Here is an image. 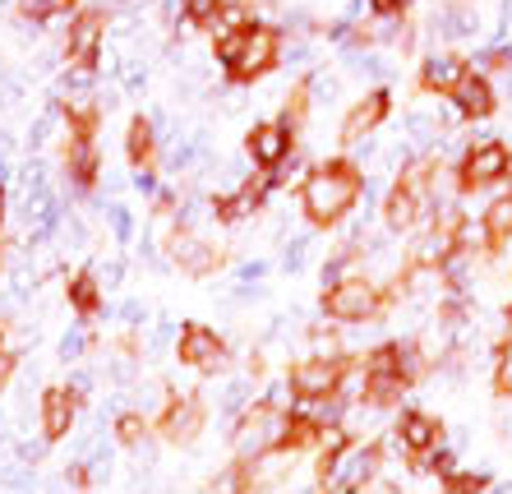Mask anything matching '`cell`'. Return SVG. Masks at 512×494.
<instances>
[{"instance_id": "cell-1", "label": "cell", "mask_w": 512, "mask_h": 494, "mask_svg": "<svg viewBox=\"0 0 512 494\" xmlns=\"http://www.w3.org/2000/svg\"><path fill=\"white\" fill-rule=\"evenodd\" d=\"M365 171L351 157H328L319 167H310V176L300 181V208L314 227H337L360 208L365 199Z\"/></svg>"}, {"instance_id": "cell-2", "label": "cell", "mask_w": 512, "mask_h": 494, "mask_svg": "<svg viewBox=\"0 0 512 494\" xmlns=\"http://www.w3.org/2000/svg\"><path fill=\"white\" fill-rule=\"evenodd\" d=\"M217 61L227 65L231 84H254L282 61V33L273 24H236L217 37Z\"/></svg>"}, {"instance_id": "cell-3", "label": "cell", "mask_w": 512, "mask_h": 494, "mask_svg": "<svg viewBox=\"0 0 512 494\" xmlns=\"http://www.w3.org/2000/svg\"><path fill=\"white\" fill-rule=\"evenodd\" d=\"M388 310H393V296L374 287V278H360V273L323 287V319H333V324H374Z\"/></svg>"}, {"instance_id": "cell-4", "label": "cell", "mask_w": 512, "mask_h": 494, "mask_svg": "<svg viewBox=\"0 0 512 494\" xmlns=\"http://www.w3.org/2000/svg\"><path fill=\"white\" fill-rule=\"evenodd\" d=\"M457 167V181H462V194H485V190H503L512 185V148L508 139H476L471 134V144L462 148V157L453 162Z\"/></svg>"}, {"instance_id": "cell-5", "label": "cell", "mask_w": 512, "mask_h": 494, "mask_svg": "<svg viewBox=\"0 0 512 494\" xmlns=\"http://www.w3.org/2000/svg\"><path fill=\"white\" fill-rule=\"evenodd\" d=\"M282 425H286V407L277 398H263V402H250L240 411V421L231 425V448L236 458H273L282 448Z\"/></svg>"}, {"instance_id": "cell-6", "label": "cell", "mask_w": 512, "mask_h": 494, "mask_svg": "<svg viewBox=\"0 0 512 494\" xmlns=\"http://www.w3.org/2000/svg\"><path fill=\"white\" fill-rule=\"evenodd\" d=\"M346 365H351V356H305V361H296L291 370H286V388H291V398L296 402H319L328 398V393H337L342 388V374Z\"/></svg>"}, {"instance_id": "cell-7", "label": "cell", "mask_w": 512, "mask_h": 494, "mask_svg": "<svg viewBox=\"0 0 512 494\" xmlns=\"http://www.w3.org/2000/svg\"><path fill=\"white\" fill-rule=\"evenodd\" d=\"M448 102H453V111H457V121H471V125H480V121H489L494 111H499V102H503V93H499V84L489 79L485 70H471L457 79V88L448 93Z\"/></svg>"}, {"instance_id": "cell-8", "label": "cell", "mask_w": 512, "mask_h": 494, "mask_svg": "<svg viewBox=\"0 0 512 494\" xmlns=\"http://www.w3.org/2000/svg\"><path fill=\"white\" fill-rule=\"evenodd\" d=\"M388 116H393V93H388V88H370L356 107L346 111V121H342V130H337V139H342L346 148L365 144L370 134L383 130V121H388Z\"/></svg>"}, {"instance_id": "cell-9", "label": "cell", "mask_w": 512, "mask_h": 494, "mask_svg": "<svg viewBox=\"0 0 512 494\" xmlns=\"http://www.w3.org/2000/svg\"><path fill=\"white\" fill-rule=\"evenodd\" d=\"M393 439L411 453V458H425V453H434V448L448 439V430H443V421L434 416V411H420V407H406L402 416L393 421Z\"/></svg>"}, {"instance_id": "cell-10", "label": "cell", "mask_w": 512, "mask_h": 494, "mask_svg": "<svg viewBox=\"0 0 512 494\" xmlns=\"http://www.w3.org/2000/svg\"><path fill=\"white\" fill-rule=\"evenodd\" d=\"M245 148H250V162L259 171H273L282 167L286 157H291V148H296V130L286 121H259L250 130V139H245Z\"/></svg>"}, {"instance_id": "cell-11", "label": "cell", "mask_w": 512, "mask_h": 494, "mask_svg": "<svg viewBox=\"0 0 512 494\" xmlns=\"http://www.w3.org/2000/svg\"><path fill=\"white\" fill-rule=\"evenodd\" d=\"M176 356H180V365H190V370L213 374L217 365L227 361V342L217 338L213 328L185 324V328H180V338H176Z\"/></svg>"}, {"instance_id": "cell-12", "label": "cell", "mask_w": 512, "mask_h": 494, "mask_svg": "<svg viewBox=\"0 0 512 494\" xmlns=\"http://www.w3.org/2000/svg\"><path fill=\"white\" fill-rule=\"evenodd\" d=\"M102 33H107V19L97 10H84L70 19V37H65V56H70V65H84V70H93L97 56H102Z\"/></svg>"}, {"instance_id": "cell-13", "label": "cell", "mask_w": 512, "mask_h": 494, "mask_svg": "<svg viewBox=\"0 0 512 494\" xmlns=\"http://www.w3.org/2000/svg\"><path fill=\"white\" fill-rule=\"evenodd\" d=\"M466 70H471V56H462V51H429L420 61V88L429 97H448Z\"/></svg>"}, {"instance_id": "cell-14", "label": "cell", "mask_w": 512, "mask_h": 494, "mask_svg": "<svg viewBox=\"0 0 512 494\" xmlns=\"http://www.w3.org/2000/svg\"><path fill=\"white\" fill-rule=\"evenodd\" d=\"M203 421H208V411H203V398H176V393H171L167 398V411H162V434H167L171 444H190L194 434L203 430Z\"/></svg>"}, {"instance_id": "cell-15", "label": "cell", "mask_w": 512, "mask_h": 494, "mask_svg": "<svg viewBox=\"0 0 512 494\" xmlns=\"http://www.w3.org/2000/svg\"><path fill=\"white\" fill-rule=\"evenodd\" d=\"M268 190H273V176H268V171H259V181H245L236 194H222V199H213V213L222 217V222H240V217L259 213L263 199H268Z\"/></svg>"}, {"instance_id": "cell-16", "label": "cell", "mask_w": 512, "mask_h": 494, "mask_svg": "<svg viewBox=\"0 0 512 494\" xmlns=\"http://www.w3.org/2000/svg\"><path fill=\"white\" fill-rule=\"evenodd\" d=\"M171 254H176V264L185 268L190 278H208V273L222 268V250H213V245L190 236V231H176V236H171Z\"/></svg>"}, {"instance_id": "cell-17", "label": "cell", "mask_w": 512, "mask_h": 494, "mask_svg": "<svg viewBox=\"0 0 512 494\" xmlns=\"http://www.w3.org/2000/svg\"><path fill=\"white\" fill-rule=\"evenodd\" d=\"M74 411H79V393L65 384H51L47 393H42V430H47V439H65L74 425Z\"/></svg>"}, {"instance_id": "cell-18", "label": "cell", "mask_w": 512, "mask_h": 494, "mask_svg": "<svg viewBox=\"0 0 512 494\" xmlns=\"http://www.w3.org/2000/svg\"><path fill=\"white\" fill-rule=\"evenodd\" d=\"M97 167H102V157H97V134L70 130V148H65V171H70V181L88 190V185L97 181Z\"/></svg>"}, {"instance_id": "cell-19", "label": "cell", "mask_w": 512, "mask_h": 494, "mask_svg": "<svg viewBox=\"0 0 512 494\" xmlns=\"http://www.w3.org/2000/svg\"><path fill=\"white\" fill-rule=\"evenodd\" d=\"M480 222H485V236H489V245H494V254H499L503 245L512 241V185L489 194V204L480 208Z\"/></svg>"}, {"instance_id": "cell-20", "label": "cell", "mask_w": 512, "mask_h": 494, "mask_svg": "<svg viewBox=\"0 0 512 494\" xmlns=\"http://www.w3.org/2000/svg\"><path fill=\"white\" fill-rule=\"evenodd\" d=\"M153 157H157V134L153 125L134 116L130 121V162L139 167V181H148V171H153Z\"/></svg>"}, {"instance_id": "cell-21", "label": "cell", "mask_w": 512, "mask_h": 494, "mask_svg": "<svg viewBox=\"0 0 512 494\" xmlns=\"http://www.w3.org/2000/svg\"><path fill=\"white\" fill-rule=\"evenodd\" d=\"M70 305L84 314V319L102 314V287H97L93 273H74V278H70Z\"/></svg>"}, {"instance_id": "cell-22", "label": "cell", "mask_w": 512, "mask_h": 494, "mask_svg": "<svg viewBox=\"0 0 512 494\" xmlns=\"http://www.w3.org/2000/svg\"><path fill=\"white\" fill-rule=\"evenodd\" d=\"M231 10L236 5H227V0H185V19L199 28H227Z\"/></svg>"}, {"instance_id": "cell-23", "label": "cell", "mask_w": 512, "mask_h": 494, "mask_svg": "<svg viewBox=\"0 0 512 494\" xmlns=\"http://www.w3.org/2000/svg\"><path fill=\"white\" fill-rule=\"evenodd\" d=\"M489 384L494 393H508L512 398V333L494 342V365H489Z\"/></svg>"}, {"instance_id": "cell-24", "label": "cell", "mask_w": 512, "mask_h": 494, "mask_svg": "<svg viewBox=\"0 0 512 494\" xmlns=\"http://www.w3.org/2000/svg\"><path fill=\"white\" fill-rule=\"evenodd\" d=\"M443 490H453V494H476V490H499V481H494V476H485V471H471L462 462V467L453 471V476H448V481H443Z\"/></svg>"}, {"instance_id": "cell-25", "label": "cell", "mask_w": 512, "mask_h": 494, "mask_svg": "<svg viewBox=\"0 0 512 494\" xmlns=\"http://www.w3.org/2000/svg\"><path fill=\"white\" fill-rule=\"evenodd\" d=\"M74 5H79V0H19V14H24V19H33V24H42V19L74 14Z\"/></svg>"}, {"instance_id": "cell-26", "label": "cell", "mask_w": 512, "mask_h": 494, "mask_svg": "<svg viewBox=\"0 0 512 494\" xmlns=\"http://www.w3.org/2000/svg\"><path fill=\"white\" fill-rule=\"evenodd\" d=\"M116 439H120L125 448H139L143 439H148V421H143L139 411H125V416L116 421Z\"/></svg>"}, {"instance_id": "cell-27", "label": "cell", "mask_w": 512, "mask_h": 494, "mask_svg": "<svg viewBox=\"0 0 512 494\" xmlns=\"http://www.w3.org/2000/svg\"><path fill=\"white\" fill-rule=\"evenodd\" d=\"M310 342H314V351H319V356H342V338H337L333 319H328V324H314L310 328Z\"/></svg>"}, {"instance_id": "cell-28", "label": "cell", "mask_w": 512, "mask_h": 494, "mask_svg": "<svg viewBox=\"0 0 512 494\" xmlns=\"http://www.w3.org/2000/svg\"><path fill=\"white\" fill-rule=\"evenodd\" d=\"M494 425H499L503 439H512V398L508 393H499V402H494Z\"/></svg>"}, {"instance_id": "cell-29", "label": "cell", "mask_w": 512, "mask_h": 494, "mask_svg": "<svg viewBox=\"0 0 512 494\" xmlns=\"http://www.w3.org/2000/svg\"><path fill=\"white\" fill-rule=\"evenodd\" d=\"M14 374V351H5L0 347V388H5V379Z\"/></svg>"}, {"instance_id": "cell-30", "label": "cell", "mask_w": 512, "mask_h": 494, "mask_svg": "<svg viewBox=\"0 0 512 494\" xmlns=\"http://www.w3.org/2000/svg\"><path fill=\"white\" fill-rule=\"evenodd\" d=\"M0 222H5V190H0Z\"/></svg>"}, {"instance_id": "cell-31", "label": "cell", "mask_w": 512, "mask_h": 494, "mask_svg": "<svg viewBox=\"0 0 512 494\" xmlns=\"http://www.w3.org/2000/svg\"><path fill=\"white\" fill-rule=\"evenodd\" d=\"M0 347H5V324H0Z\"/></svg>"}, {"instance_id": "cell-32", "label": "cell", "mask_w": 512, "mask_h": 494, "mask_svg": "<svg viewBox=\"0 0 512 494\" xmlns=\"http://www.w3.org/2000/svg\"><path fill=\"white\" fill-rule=\"evenodd\" d=\"M499 485H508V490H512V481H499Z\"/></svg>"}]
</instances>
